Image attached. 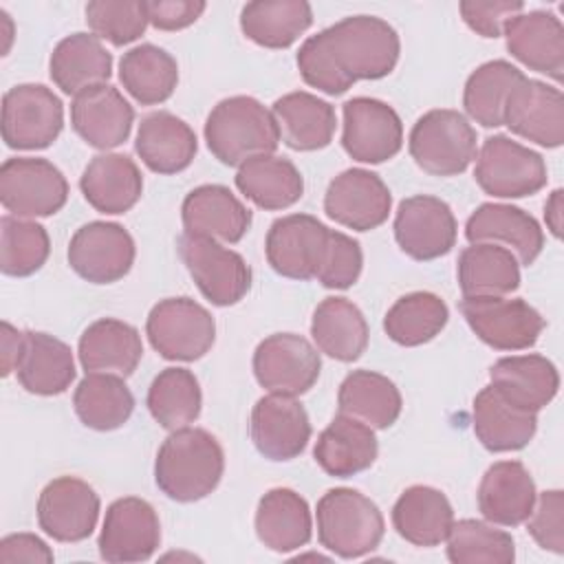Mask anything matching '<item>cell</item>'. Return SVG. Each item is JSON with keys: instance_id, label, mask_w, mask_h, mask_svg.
<instances>
[{"instance_id": "cell-1", "label": "cell", "mask_w": 564, "mask_h": 564, "mask_svg": "<svg viewBox=\"0 0 564 564\" xmlns=\"http://www.w3.org/2000/svg\"><path fill=\"white\" fill-rule=\"evenodd\" d=\"M313 37L348 88L359 79L390 75L401 53L399 33L377 15H348Z\"/></svg>"}, {"instance_id": "cell-2", "label": "cell", "mask_w": 564, "mask_h": 564, "mask_svg": "<svg viewBox=\"0 0 564 564\" xmlns=\"http://www.w3.org/2000/svg\"><path fill=\"white\" fill-rule=\"evenodd\" d=\"M225 474V452L218 438L203 427L170 432L154 458L156 487L176 502L207 498Z\"/></svg>"}, {"instance_id": "cell-3", "label": "cell", "mask_w": 564, "mask_h": 564, "mask_svg": "<svg viewBox=\"0 0 564 564\" xmlns=\"http://www.w3.org/2000/svg\"><path fill=\"white\" fill-rule=\"evenodd\" d=\"M205 141L223 165L240 167L253 156L273 154L280 132L271 110L256 97L234 95L220 99L207 115Z\"/></svg>"}, {"instance_id": "cell-4", "label": "cell", "mask_w": 564, "mask_h": 564, "mask_svg": "<svg viewBox=\"0 0 564 564\" xmlns=\"http://www.w3.org/2000/svg\"><path fill=\"white\" fill-rule=\"evenodd\" d=\"M319 544L341 560L372 553L386 533L383 513L375 500L350 487L328 489L315 509Z\"/></svg>"}, {"instance_id": "cell-5", "label": "cell", "mask_w": 564, "mask_h": 564, "mask_svg": "<svg viewBox=\"0 0 564 564\" xmlns=\"http://www.w3.org/2000/svg\"><path fill=\"white\" fill-rule=\"evenodd\" d=\"M476 130L452 108H434L416 119L408 137L414 163L432 176H458L478 154Z\"/></svg>"}, {"instance_id": "cell-6", "label": "cell", "mask_w": 564, "mask_h": 564, "mask_svg": "<svg viewBox=\"0 0 564 564\" xmlns=\"http://www.w3.org/2000/svg\"><path fill=\"white\" fill-rule=\"evenodd\" d=\"M145 335L163 359L196 361L212 350L216 322L212 313L192 297H165L150 308Z\"/></svg>"}, {"instance_id": "cell-7", "label": "cell", "mask_w": 564, "mask_h": 564, "mask_svg": "<svg viewBox=\"0 0 564 564\" xmlns=\"http://www.w3.org/2000/svg\"><path fill=\"white\" fill-rule=\"evenodd\" d=\"M474 178L494 198H524L538 194L549 176L542 154L507 134L487 137L476 154Z\"/></svg>"}, {"instance_id": "cell-8", "label": "cell", "mask_w": 564, "mask_h": 564, "mask_svg": "<svg viewBox=\"0 0 564 564\" xmlns=\"http://www.w3.org/2000/svg\"><path fill=\"white\" fill-rule=\"evenodd\" d=\"M68 200V183L57 165L37 156H11L0 165V203L15 218H46Z\"/></svg>"}, {"instance_id": "cell-9", "label": "cell", "mask_w": 564, "mask_h": 564, "mask_svg": "<svg viewBox=\"0 0 564 564\" xmlns=\"http://www.w3.org/2000/svg\"><path fill=\"white\" fill-rule=\"evenodd\" d=\"M178 256L203 297L214 306L238 304L251 289V269L245 258L214 238L183 231Z\"/></svg>"}, {"instance_id": "cell-10", "label": "cell", "mask_w": 564, "mask_h": 564, "mask_svg": "<svg viewBox=\"0 0 564 564\" xmlns=\"http://www.w3.org/2000/svg\"><path fill=\"white\" fill-rule=\"evenodd\" d=\"M458 308L471 333L494 350H527L546 326L538 308L522 297H463Z\"/></svg>"}, {"instance_id": "cell-11", "label": "cell", "mask_w": 564, "mask_h": 564, "mask_svg": "<svg viewBox=\"0 0 564 564\" xmlns=\"http://www.w3.org/2000/svg\"><path fill=\"white\" fill-rule=\"evenodd\" d=\"M64 128V104L44 84H18L2 97V141L11 150H44Z\"/></svg>"}, {"instance_id": "cell-12", "label": "cell", "mask_w": 564, "mask_h": 564, "mask_svg": "<svg viewBox=\"0 0 564 564\" xmlns=\"http://www.w3.org/2000/svg\"><path fill=\"white\" fill-rule=\"evenodd\" d=\"M253 377L275 394L300 397L308 392L322 370L317 348L297 333H273L253 350Z\"/></svg>"}, {"instance_id": "cell-13", "label": "cell", "mask_w": 564, "mask_h": 564, "mask_svg": "<svg viewBox=\"0 0 564 564\" xmlns=\"http://www.w3.org/2000/svg\"><path fill=\"white\" fill-rule=\"evenodd\" d=\"M394 240L412 260L427 262L452 251L458 225L452 207L430 194H414L399 203L394 214Z\"/></svg>"}, {"instance_id": "cell-14", "label": "cell", "mask_w": 564, "mask_h": 564, "mask_svg": "<svg viewBox=\"0 0 564 564\" xmlns=\"http://www.w3.org/2000/svg\"><path fill=\"white\" fill-rule=\"evenodd\" d=\"M341 145L359 163L394 159L403 145V123L392 106L375 97H352L341 106Z\"/></svg>"}, {"instance_id": "cell-15", "label": "cell", "mask_w": 564, "mask_h": 564, "mask_svg": "<svg viewBox=\"0 0 564 564\" xmlns=\"http://www.w3.org/2000/svg\"><path fill=\"white\" fill-rule=\"evenodd\" d=\"M137 247L119 223L93 220L82 225L68 242V264L86 282L112 284L128 275L134 264Z\"/></svg>"}, {"instance_id": "cell-16", "label": "cell", "mask_w": 564, "mask_h": 564, "mask_svg": "<svg viewBox=\"0 0 564 564\" xmlns=\"http://www.w3.org/2000/svg\"><path fill=\"white\" fill-rule=\"evenodd\" d=\"M161 544V522L154 507L137 496L117 498L108 509L97 540L99 557L112 564L145 562Z\"/></svg>"}, {"instance_id": "cell-17", "label": "cell", "mask_w": 564, "mask_h": 564, "mask_svg": "<svg viewBox=\"0 0 564 564\" xmlns=\"http://www.w3.org/2000/svg\"><path fill=\"white\" fill-rule=\"evenodd\" d=\"M330 229L311 214H289L271 223L264 253L271 269L289 280H313Z\"/></svg>"}, {"instance_id": "cell-18", "label": "cell", "mask_w": 564, "mask_h": 564, "mask_svg": "<svg viewBox=\"0 0 564 564\" xmlns=\"http://www.w3.org/2000/svg\"><path fill=\"white\" fill-rule=\"evenodd\" d=\"M392 194L379 174L348 167L337 174L324 194V212L330 220L355 231H370L388 220Z\"/></svg>"}, {"instance_id": "cell-19", "label": "cell", "mask_w": 564, "mask_h": 564, "mask_svg": "<svg viewBox=\"0 0 564 564\" xmlns=\"http://www.w3.org/2000/svg\"><path fill=\"white\" fill-rule=\"evenodd\" d=\"M99 507V496L86 480L59 476L40 491L37 524L57 542H82L95 531Z\"/></svg>"}, {"instance_id": "cell-20", "label": "cell", "mask_w": 564, "mask_h": 564, "mask_svg": "<svg viewBox=\"0 0 564 564\" xmlns=\"http://www.w3.org/2000/svg\"><path fill=\"white\" fill-rule=\"evenodd\" d=\"M502 126L542 148H560L564 143L562 90L546 82L522 77L505 101Z\"/></svg>"}, {"instance_id": "cell-21", "label": "cell", "mask_w": 564, "mask_h": 564, "mask_svg": "<svg viewBox=\"0 0 564 564\" xmlns=\"http://www.w3.org/2000/svg\"><path fill=\"white\" fill-rule=\"evenodd\" d=\"M249 434L256 449L275 463L297 458L311 441V421L304 405L289 394L269 392L251 410Z\"/></svg>"}, {"instance_id": "cell-22", "label": "cell", "mask_w": 564, "mask_h": 564, "mask_svg": "<svg viewBox=\"0 0 564 564\" xmlns=\"http://www.w3.org/2000/svg\"><path fill=\"white\" fill-rule=\"evenodd\" d=\"M507 51L529 70L546 75L555 84L564 79V26L551 11H527L502 26Z\"/></svg>"}, {"instance_id": "cell-23", "label": "cell", "mask_w": 564, "mask_h": 564, "mask_svg": "<svg viewBox=\"0 0 564 564\" xmlns=\"http://www.w3.org/2000/svg\"><path fill=\"white\" fill-rule=\"evenodd\" d=\"M465 238L509 249L522 267H531L544 247L540 223L524 209L507 203H482L465 223Z\"/></svg>"}, {"instance_id": "cell-24", "label": "cell", "mask_w": 564, "mask_h": 564, "mask_svg": "<svg viewBox=\"0 0 564 564\" xmlns=\"http://www.w3.org/2000/svg\"><path fill=\"white\" fill-rule=\"evenodd\" d=\"M132 123L134 108L110 84L90 86L70 101V126L95 150H112L128 141Z\"/></svg>"}, {"instance_id": "cell-25", "label": "cell", "mask_w": 564, "mask_h": 564, "mask_svg": "<svg viewBox=\"0 0 564 564\" xmlns=\"http://www.w3.org/2000/svg\"><path fill=\"white\" fill-rule=\"evenodd\" d=\"M185 234L207 236L223 245H236L251 227V212L225 185L207 183L194 187L181 205Z\"/></svg>"}, {"instance_id": "cell-26", "label": "cell", "mask_w": 564, "mask_h": 564, "mask_svg": "<svg viewBox=\"0 0 564 564\" xmlns=\"http://www.w3.org/2000/svg\"><path fill=\"white\" fill-rule=\"evenodd\" d=\"M538 491L531 471L520 460H498L480 478L476 500L482 518L498 527L524 524Z\"/></svg>"}, {"instance_id": "cell-27", "label": "cell", "mask_w": 564, "mask_h": 564, "mask_svg": "<svg viewBox=\"0 0 564 564\" xmlns=\"http://www.w3.org/2000/svg\"><path fill=\"white\" fill-rule=\"evenodd\" d=\"M79 189L93 209L112 216L126 214L143 194V176L128 154L104 152L84 167Z\"/></svg>"}, {"instance_id": "cell-28", "label": "cell", "mask_w": 564, "mask_h": 564, "mask_svg": "<svg viewBox=\"0 0 564 564\" xmlns=\"http://www.w3.org/2000/svg\"><path fill=\"white\" fill-rule=\"evenodd\" d=\"M471 419L480 445L496 454L527 447L538 430V412L511 403L491 383L474 397Z\"/></svg>"}, {"instance_id": "cell-29", "label": "cell", "mask_w": 564, "mask_h": 564, "mask_svg": "<svg viewBox=\"0 0 564 564\" xmlns=\"http://www.w3.org/2000/svg\"><path fill=\"white\" fill-rule=\"evenodd\" d=\"M377 454L375 430L341 412L319 432L313 447L315 463L335 478H350L370 469Z\"/></svg>"}, {"instance_id": "cell-30", "label": "cell", "mask_w": 564, "mask_h": 564, "mask_svg": "<svg viewBox=\"0 0 564 564\" xmlns=\"http://www.w3.org/2000/svg\"><path fill=\"white\" fill-rule=\"evenodd\" d=\"M134 150L148 170L156 174H178L192 165L198 141L181 117L156 110L141 119Z\"/></svg>"}, {"instance_id": "cell-31", "label": "cell", "mask_w": 564, "mask_h": 564, "mask_svg": "<svg viewBox=\"0 0 564 564\" xmlns=\"http://www.w3.org/2000/svg\"><path fill=\"white\" fill-rule=\"evenodd\" d=\"M77 355L86 372H110L126 379L137 370L143 357V344L132 324L117 317H101L84 328Z\"/></svg>"}, {"instance_id": "cell-32", "label": "cell", "mask_w": 564, "mask_h": 564, "mask_svg": "<svg viewBox=\"0 0 564 564\" xmlns=\"http://www.w3.org/2000/svg\"><path fill=\"white\" fill-rule=\"evenodd\" d=\"M280 141L297 152H315L333 141L337 128L335 108L317 95L295 90L273 101Z\"/></svg>"}, {"instance_id": "cell-33", "label": "cell", "mask_w": 564, "mask_h": 564, "mask_svg": "<svg viewBox=\"0 0 564 564\" xmlns=\"http://www.w3.org/2000/svg\"><path fill=\"white\" fill-rule=\"evenodd\" d=\"M253 524L258 540L275 553L297 551L313 535L308 502L289 487H273L260 498Z\"/></svg>"}, {"instance_id": "cell-34", "label": "cell", "mask_w": 564, "mask_h": 564, "mask_svg": "<svg viewBox=\"0 0 564 564\" xmlns=\"http://www.w3.org/2000/svg\"><path fill=\"white\" fill-rule=\"evenodd\" d=\"M15 377L26 392L37 397L66 392L75 379L70 346L42 330H24Z\"/></svg>"}, {"instance_id": "cell-35", "label": "cell", "mask_w": 564, "mask_h": 564, "mask_svg": "<svg viewBox=\"0 0 564 564\" xmlns=\"http://www.w3.org/2000/svg\"><path fill=\"white\" fill-rule=\"evenodd\" d=\"M489 383L511 403L540 412L555 399L560 375L551 359L529 352L498 359L489 368Z\"/></svg>"}, {"instance_id": "cell-36", "label": "cell", "mask_w": 564, "mask_h": 564, "mask_svg": "<svg viewBox=\"0 0 564 564\" xmlns=\"http://www.w3.org/2000/svg\"><path fill=\"white\" fill-rule=\"evenodd\" d=\"M311 337L315 348L335 361H357L368 348V322L357 304L348 297H324L311 319Z\"/></svg>"}, {"instance_id": "cell-37", "label": "cell", "mask_w": 564, "mask_h": 564, "mask_svg": "<svg viewBox=\"0 0 564 564\" xmlns=\"http://www.w3.org/2000/svg\"><path fill=\"white\" fill-rule=\"evenodd\" d=\"M48 75L64 95H79L106 84L112 75V55L93 33H70L57 42L48 59Z\"/></svg>"}, {"instance_id": "cell-38", "label": "cell", "mask_w": 564, "mask_h": 564, "mask_svg": "<svg viewBox=\"0 0 564 564\" xmlns=\"http://www.w3.org/2000/svg\"><path fill=\"white\" fill-rule=\"evenodd\" d=\"M454 524V509L447 496L427 485L408 487L392 507L394 531L414 546H438Z\"/></svg>"}, {"instance_id": "cell-39", "label": "cell", "mask_w": 564, "mask_h": 564, "mask_svg": "<svg viewBox=\"0 0 564 564\" xmlns=\"http://www.w3.org/2000/svg\"><path fill=\"white\" fill-rule=\"evenodd\" d=\"M236 187L256 207L278 212L295 205L302 198L304 178L295 163L286 156L260 154L238 167Z\"/></svg>"}, {"instance_id": "cell-40", "label": "cell", "mask_w": 564, "mask_h": 564, "mask_svg": "<svg viewBox=\"0 0 564 564\" xmlns=\"http://www.w3.org/2000/svg\"><path fill=\"white\" fill-rule=\"evenodd\" d=\"M456 278L463 297H502L520 286V262L500 245L474 242L460 251Z\"/></svg>"}, {"instance_id": "cell-41", "label": "cell", "mask_w": 564, "mask_h": 564, "mask_svg": "<svg viewBox=\"0 0 564 564\" xmlns=\"http://www.w3.org/2000/svg\"><path fill=\"white\" fill-rule=\"evenodd\" d=\"M341 414H348L372 430H386L397 423L403 399L392 379L375 370H352L344 377L337 392Z\"/></svg>"}, {"instance_id": "cell-42", "label": "cell", "mask_w": 564, "mask_h": 564, "mask_svg": "<svg viewBox=\"0 0 564 564\" xmlns=\"http://www.w3.org/2000/svg\"><path fill=\"white\" fill-rule=\"evenodd\" d=\"M119 82L141 106H156L172 97L178 84L176 59L156 44H139L119 59Z\"/></svg>"}, {"instance_id": "cell-43", "label": "cell", "mask_w": 564, "mask_h": 564, "mask_svg": "<svg viewBox=\"0 0 564 564\" xmlns=\"http://www.w3.org/2000/svg\"><path fill=\"white\" fill-rule=\"evenodd\" d=\"M313 24V9L304 0H256L240 11L247 40L264 48H289Z\"/></svg>"}, {"instance_id": "cell-44", "label": "cell", "mask_w": 564, "mask_h": 564, "mask_svg": "<svg viewBox=\"0 0 564 564\" xmlns=\"http://www.w3.org/2000/svg\"><path fill=\"white\" fill-rule=\"evenodd\" d=\"M77 419L97 432H110L128 423L134 397L123 377L110 372H86L73 392Z\"/></svg>"}, {"instance_id": "cell-45", "label": "cell", "mask_w": 564, "mask_h": 564, "mask_svg": "<svg viewBox=\"0 0 564 564\" xmlns=\"http://www.w3.org/2000/svg\"><path fill=\"white\" fill-rule=\"evenodd\" d=\"M148 410L152 419L167 432L194 423L203 408V392L196 375L181 366L161 370L148 388Z\"/></svg>"}, {"instance_id": "cell-46", "label": "cell", "mask_w": 564, "mask_h": 564, "mask_svg": "<svg viewBox=\"0 0 564 564\" xmlns=\"http://www.w3.org/2000/svg\"><path fill=\"white\" fill-rule=\"evenodd\" d=\"M447 304L430 291L401 295L383 317L386 335L399 346H421L432 341L447 324Z\"/></svg>"}, {"instance_id": "cell-47", "label": "cell", "mask_w": 564, "mask_h": 564, "mask_svg": "<svg viewBox=\"0 0 564 564\" xmlns=\"http://www.w3.org/2000/svg\"><path fill=\"white\" fill-rule=\"evenodd\" d=\"M522 77L524 73L507 59H491L480 64L467 77L463 88V108L467 117L482 128L502 126L505 101Z\"/></svg>"}, {"instance_id": "cell-48", "label": "cell", "mask_w": 564, "mask_h": 564, "mask_svg": "<svg viewBox=\"0 0 564 564\" xmlns=\"http://www.w3.org/2000/svg\"><path fill=\"white\" fill-rule=\"evenodd\" d=\"M445 542L447 560L454 564H511L516 560L513 535L487 520H454Z\"/></svg>"}, {"instance_id": "cell-49", "label": "cell", "mask_w": 564, "mask_h": 564, "mask_svg": "<svg viewBox=\"0 0 564 564\" xmlns=\"http://www.w3.org/2000/svg\"><path fill=\"white\" fill-rule=\"evenodd\" d=\"M51 253L46 229L11 214L0 218V271L11 278L33 275L44 267Z\"/></svg>"}, {"instance_id": "cell-50", "label": "cell", "mask_w": 564, "mask_h": 564, "mask_svg": "<svg viewBox=\"0 0 564 564\" xmlns=\"http://www.w3.org/2000/svg\"><path fill=\"white\" fill-rule=\"evenodd\" d=\"M84 13L90 33L112 46H126L139 40L150 24L145 2L139 0H93Z\"/></svg>"}, {"instance_id": "cell-51", "label": "cell", "mask_w": 564, "mask_h": 564, "mask_svg": "<svg viewBox=\"0 0 564 564\" xmlns=\"http://www.w3.org/2000/svg\"><path fill=\"white\" fill-rule=\"evenodd\" d=\"M361 267H364V253L359 242L348 234L330 229L315 280L326 289L344 291L359 280Z\"/></svg>"}, {"instance_id": "cell-52", "label": "cell", "mask_w": 564, "mask_h": 564, "mask_svg": "<svg viewBox=\"0 0 564 564\" xmlns=\"http://www.w3.org/2000/svg\"><path fill=\"white\" fill-rule=\"evenodd\" d=\"M527 531L540 549L555 555L564 553V494L560 489L538 494L527 518Z\"/></svg>"}, {"instance_id": "cell-53", "label": "cell", "mask_w": 564, "mask_h": 564, "mask_svg": "<svg viewBox=\"0 0 564 564\" xmlns=\"http://www.w3.org/2000/svg\"><path fill=\"white\" fill-rule=\"evenodd\" d=\"M460 15L465 24L476 31L480 37L496 40L502 35V26L509 18L522 13L524 2L520 0H489V2H478V0H463L458 4Z\"/></svg>"}, {"instance_id": "cell-54", "label": "cell", "mask_w": 564, "mask_h": 564, "mask_svg": "<svg viewBox=\"0 0 564 564\" xmlns=\"http://www.w3.org/2000/svg\"><path fill=\"white\" fill-rule=\"evenodd\" d=\"M148 20L159 31H181L194 24L207 9L200 0H154L145 2Z\"/></svg>"}, {"instance_id": "cell-55", "label": "cell", "mask_w": 564, "mask_h": 564, "mask_svg": "<svg viewBox=\"0 0 564 564\" xmlns=\"http://www.w3.org/2000/svg\"><path fill=\"white\" fill-rule=\"evenodd\" d=\"M53 560H55L53 551L35 533H11L0 540V562L2 564H15V562L51 564Z\"/></svg>"}, {"instance_id": "cell-56", "label": "cell", "mask_w": 564, "mask_h": 564, "mask_svg": "<svg viewBox=\"0 0 564 564\" xmlns=\"http://www.w3.org/2000/svg\"><path fill=\"white\" fill-rule=\"evenodd\" d=\"M24 346V330H18L13 324H0V359H2V377L15 372L20 355Z\"/></svg>"}, {"instance_id": "cell-57", "label": "cell", "mask_w": 564, "mask_h": 564, "mask_svg": "<svg viewBox=\"0 0 564 564\" xmlns=\"http://www.w3.org/2000/svg\"><path fill=\"white\" fill-rule=\"evenodd\" d=\"M562 194L564 192L557 187V189L551 192V196L544 203V223H546V229L551 231L553 238L562 236V212H564Z\"/></svg>"}]
</instances>
